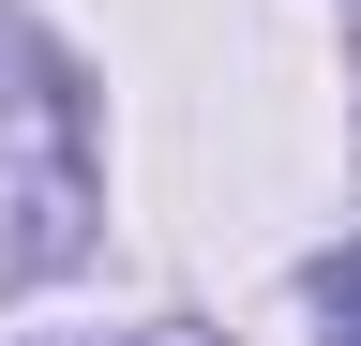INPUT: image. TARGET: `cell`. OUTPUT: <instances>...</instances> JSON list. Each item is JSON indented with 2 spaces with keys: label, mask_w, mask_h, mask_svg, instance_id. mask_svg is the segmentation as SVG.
Wrapping results in <instances>:
<instances>
[{
  "label": "cell",
  "mask_w": 361,
  "mask_h": 346,
  "mask_svg": "<svg viewBox=\"0 0 361 346\" xmlns=\"http://www.w3.org/2000/svg\"><path fill=\"white\" fill-rule=\"evenodd\" d=\"M90 226V121L45 30L0 16V286H30L45 256H75Z\"/></svg>",
  "instance_id": "obj_1"
},
{
  "label": "cell",
  "mask_w": 361,
  "mask_h": 346,
  "mask_svg": "<svg viewBox=\"0 0 361 346\" xmlns=\"http://www.w3.org/2000/svg\"><path fill=\"white\" fill-rule=\"evenodd\" d=\"M316 316H331V346H361V241L331 256V271H316Z\"/></svg>",
  "instance_id": "obj_2"
}]
</instances>
